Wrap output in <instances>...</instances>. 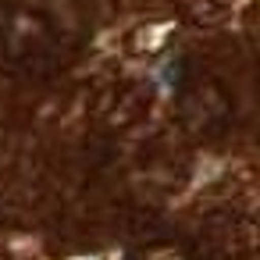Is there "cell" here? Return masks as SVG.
<instances>
[{"mask_svg":"<svg viewBox=\"0 0 260 260\" xmlns=\"http://www.w3.org/2000/svg\"><path fill=\"white\" fill-rule=\"evenodd\" d=\"M61 54L57 29L36 8L0 0V57L15 68H47Z\"/></svg>","mask_w":260,"mask_h":260,"instance_id":"1","label":"cell"},{"mask_svg":"<svg viewBox=\"0 0 260 260\" xmlns=\"http://www.w3.org/2000/svg\"><path fill=\"white\" fill-rule=\"evenodd\" d=\"M128 260H192V253L182 242H175V239H157V242L139 246Z\"/></svg>","mask_w":260,"mask_h":260,"instance_id":"3","label":"cell"},{"mask_svg":"<svg viewBox=\"0 0 260 260\" xmlns=\"http://www.w3.org/2000/svg\"><path fill=\"white\" fill-rule=\"evenodd\" d=\"M232 107H228V96L221 93V86L214 82H192L185 93H182V118L200 128V132H214L228 121Z\"/></svg>","mask_w":260,"mask_h":260,"instance_id":"2","label":"cell"}]
</instances>
